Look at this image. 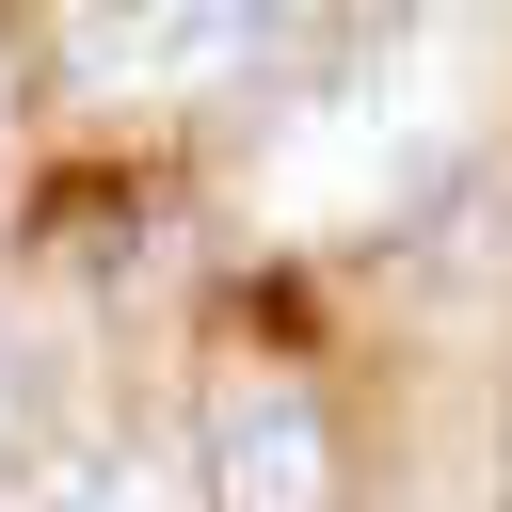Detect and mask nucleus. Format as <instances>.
<instances>
[{
	"mask_svg": "<svg viewBox=\"0 0 512 512\" xmlns=\"http://www.w3.org/2000/svg\"><path fill=\"white\" fill-rule=\"evenodd\" d=\"M336 496V432L304 384H240L208 416V512H320Z\"/></svg>",
	"mask_w": 512,
	"mask_h": 512,
	"instance_id": "1",
	"label": "nucleus"
},
{
	"mask_svg": "<svg viewBox=\"0 0 512 512\" xmlns=\"http://www.w3.org/2000/svg\"><path fill=\"white\" fill-rule=\"evenodd\" d=\"M32 448H48V368L0 336V480H16V496H32Z\"/></svg>",
	"mask_w": 512,
	"mask_h": 512,
	"instance_id": "2",
	"label": "nucleus"
}]
</instances>
